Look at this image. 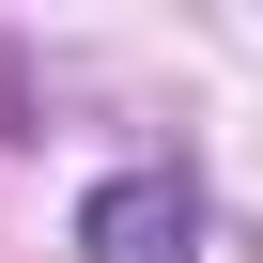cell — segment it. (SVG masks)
I'll return each instance as SVG.
<instances>
[{
	"mask_svg": "<svg viewBox=\"0 0 263 263\" xmlns=\"http://www.w3.org/2000/svg\"><path fill=\"white\" fill-rule=\"evenodd\" d=\"M78 248H93V263H186V186H171V171H124V186H93Z\"/></svg>",
	"mask_w": 263,
	"mask_h": 263,
	"instance_id": "6da1fadb",
	"label": "cell"
}]
</instances>
